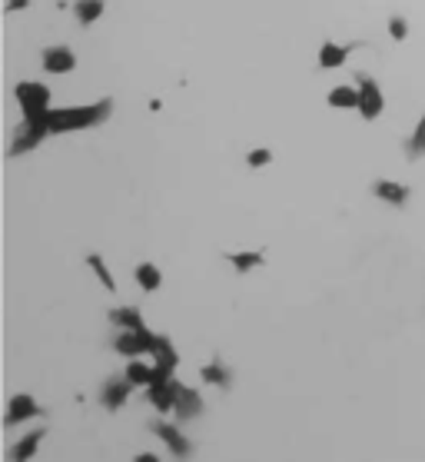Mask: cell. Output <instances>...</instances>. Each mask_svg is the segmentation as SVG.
<instances>
[{
    "instance_id": "obj_18",
    "label": "cell",
    "mask_w": 425,
    "mask_h": 462,
    "mask_svg": "<svg viewBox=\"0 0 425 462\" xmlns=\"http://www.w3.org/2000/svg\"><path fill=\"white\" fill-rule=\"evenodd\" d=\"M133 279H136V287H140L143 293H156V289L163 287V273H160V266H153V263L136 266V270H133Z\"/></svg>"
},
{
    "instance_id": "obj_27",
    "label": "cell",
    "mask_w": 425,
    "mask_h": 462,
    "mask_svg": "<svg viewBox=\"0 0 425 462\" xmlns=\"http://www.w3.org/2000/svg\"><path fill=\"white\" fill-rule=\"evenodd\" d=\"M133 462H160V456H156V452H136Z\"/></svg>"
},
{
    "instance_id": "obj_26",
    "label": "cell",
    "mask_w": 425,
    "mask_h": 462,
    "mask_svg": "<svg viewBox=\"0 0 425 462\" xmlns=\"http://www.w3.org/2000/svg\"><path fill=\"white\" fill-rule=\"evenodd\" d=\"M389 37H392V40H405V37H409V21L399 17V13L389 17Z\"/></svg>"
},
{
    "instance_id": "obj_10",
    "label": "cell",
    "mask_w": 425,
    "mask_h": 462,
    "mask_svg": "<svg viewBox=\"0 0 425 462\" xmlns=\"http://www.w3.org/2000/svg\"><path fill=\"white\" fill-rule=\"evenodd\" d=\"M44 412L40 409V403L30 396V393H17V396L7 403V416H4V422L7 426H21V422H27V419H37Z\"/></svg>"
},
{
    "instance_id": "obj_13",
    "label": "cell",
    "mask_w": 425,
    "mask_h": 462,
    "mask_svg": "<svg viewBox=\"0 0 425 462\" xmlns=\"http://www.w3.org/2000/svg\"><path fill=\"white\" fill-rule=\"evenodd\" d=\"M40 64H44L47 74H70V70L76 67V57H74L70 47H44Z\"/></svg>"
},
{
    "instance_id": "obj_16",
    "label": "cell",
    "mask_w": 425,
    "mask_h": 462,
    "mask_svg": "<svg viewBox=\"0 0 425 462\" xmlns=\"http://www.w3.org/2000/svg\"><path fill=\"white\" fill-rule=\"evenodd\" d=\"M359 44H332V40H326V44L319 47V67L322 70H336V67H342L349 60V54Z\"/></svg>"
},
{
    "instance_id": "obj_6",
    "label": "cell",
    "mask_w": 425,
    "mask_h": 462,
    "mask_svg": "<svg viewBox=\"0 0 425 462\" xmlns=\"http://www.w3.org/2000/svg\"><path fill=\"white\" fill-rule=\"evenodd\" d=\"M153 340H156V333H153V336H136V333H130V330H117L113 340H110V346L120 352V356H127V359H140V356H150Z\"/></svg>"
},
{
    "instance_id": "obj_5",
    "label": "cell",
    "mask_w": 425,
    "mask_h": 462,
    "mask_svg": "<svg viewBox=\"0 0 425 462\" xmlns=\"http://www.w3.org/2000/svg\"><path fill=\"white\" fill-rule=\"evenodd\" d=\"M356 90H359V117L362 120H375L382 110H385V97H382V87L375 83V77L369 74H356Z\"/></svg>"
},
{
    "instance_id": "obj_3",
    "label": "cell",
    "mask_w": 425,
    "mask_h": 462,
    "mask_svg": "<svg viewBox=\"0 0 425 462\" xmlns=\"http://www.w3.org/2000/svg\"><path fill=\"white\" fill-rule=\"evenodd\" d=\"M13 93H17V103H21L23 117H40V113L50 110V90L44 87V83H37V80H21L17 87H13Z\"/></svg>"
},
{
    "instance_id": "obj_9",
    "label": "cell",
    "mask_w": 425,
    "mask_h": 462,
    "mask_svg": "<svg viewBox=\"0 0 425 462\" xmlns=\"http://www.w3.org/2000/svg\"><path fill=\"white\" fill-rule=\"evenodd\" d=\"M107 319L117 326V330H130L136 333V336H153V330L146 326V319H143V313L136 306H117V309H110Z\"/></svg>"
},
{
    "instance_id": "obj_24",
    "label": "cell",
    "mask_w": 425,
    "mask_h": 462,
    "mask_svg": "<svg viewBox=\"0 0 425 462\" xmlns=\"http://www.w3.org/2000/svg\"><path fill=\"white\" fill-rule=\"evenodd\" d=\"M87 266L97 273V279H100V287L107 289V293H117V279H113V273H110V266L103 263V256L100 253H90L87 256Z\"/></svg>"
},
{
    "instance_id": "obj_15",
    "label": "cell",
    "mask_w": 425,
    "mask_h": 462,
    "mask_svg": "<svg viewBox=\"0 0 425 462\" xmlns=\"http://www.w3.org/2000/svg\"><path fill=\"white\" fill-rule=\"evenodd\" d=\"M44 436H47V429H33V432H27L23 439H17L11 446V462H30L37 452H40V446H44Z\"/></svg>"
},
{
    "instance_id": "obj_28",
    "label": "cell",
    "mask_w": 425,
    "mask_h": 462,
    "mask_svg": "<svg viewBox=\"0 0 425 462\" xmlns=\"http://www.w3.org/2000/svg\"><path fill=\"white\" fill-rule=\"evenodd\" d=\"M27 7V0H7V11H23Z\"/></svg>"
},
{
    "instance_id": "obj_19",
    "label": "cell",
    "mask_w": 425,
    "mask_h": 462,
    "mask_svg": "<svg viewBox=\"0 0 425 462\" xmlns=\"http://www.w3.org/2000/svg\"><path fill=\"white\" fill-rule=\"evenodd\" d=\"M226 260L233 263L236 273L246 276V273H252V270H260V266L266 263V253H262V250H243V253H229Z\"/></svg>"
},
{
    "instance_id": "obj_21",
    "label": "cell",
    "mask_w": 425,
    "mask_h": 462,
    "mask_svg": "<svg viewBox=\"0 0 425 462\" xmlns=\"http://www.w3.org/2000/svg\"><path fill=\"white\" fill-rule=\"evenodd\" d=\"M103 11H107L103 0H76L74 4V13H76V21H80V27H90L93 21H100Z\"/></svg>"
},
{
    "instance_id": "obj_12",
    "label": "cell",
    "mask_w": 425,
    "mask_h": 462,
    "mask_svg": "<svg viewBox=\"0 0 425 462\" xmlns=\"http://www.w3.org/2000/svg\"><path fill=\"white\" fill-rule=\"evenodd\" d=\"M176 389H180V383H176V379H166V383H153V386H146V399H150V406L156 409L160 416L173 412Z\"/></svg>"
},
{
    "instance_id": "obj_4",
    "label": "cell",
    "mask_w": 425,
    "mask_h": 462,
    "mask_svg": "<svg viewBox=\"0 0 425 462\" xmlns=\"http://www.w3.org/2000/svg\"><path fill=\"white\" fill-rule=\"evenodd\" d=\"M150 432L156 439L166 446V452L173 456V459H190L193 456V442L183 436V429L176 426V422H163V419H153L150 422Z\"/></svg>"
},
{
    "instance_id": "obj_2",
    "label": "cell",
    "mask_w": 425,
    "mask_h": 462,
    "mask_svg": "<svg viewBox=\"0 0 425 462\" xmlns=\"http://www.w3.org/2000/svg\"><path fill=\"white\" fill-rule=\"evenodd\" d=\"M47 137H50V130H47V113H40V117H23V123L17 127V133H13L11 156L30 154V150H37V146L44 144Z\"/></svg>"
},
{
    "instance_id": "obj_23",
    "label": "cell",
    "mask_w": 425,
    "mask_h": 462,
    "mask_svg": "<svg viewBox=\"0 0 425 462\" xmlns=\"http://www.w3.org/2000/svg\"><path fill=\"white\" fill-rule=\"evenodd\" d=\"M422 156H425V113L422 120L415 123L412 137L405 140V160H422Z\"/></svg>"
},
{
    "instance_id": "obj_17",
    "label": "cell",
    "mask_w": 425,
    "mask_h": 462,
    "mask_svg": "<svg viewBox=\"0 0 425 462\" xmlns=\"http://www.w3.org/2000/svg\"><path fill=\"white\" fill-rule=\"evenodd\" d=\"M199 379L206 386H216V389H229V386H233V369H229L219 356H213V363L199 366Z\"/></svg>"
},
{
    "instance_id": "obj_1",
    "label": "cell",
    "mask_w": 425,
    "mask_h": 462,
    "mask_svg": "<svg viewBox=\"0 0 425 462\" xmlns=\"http://www.w3.org/2000/svg\"><path fill=\"white\" fill-rule=\"evenodd\" d=\"M113 113V100H93V103H80V107H50L47 110V130L50 133H74V130H90L110 120Z\"/></svg>"
},
{
    "instance_id": "obj_7",
    "label": "cell",
    "mask_w": 425,
    "mask_h": 462,
    "mask_svg": "<svg viewBox=\"0 0 425 462\" xmlns=\"http://www.w3.org/2000/svg\"><path fill=\"white\" fill-rule=\"evenodd\" d=\"M130 396H133V386L123 376H110L107 383L100 386V406L107 409V412H120Z\"/></svg>"
},
{
    "instance_id": "obj_25",
    "label": "cell",
    "mask_w": 425,
    "mask_h": 462,
    "mask_svg": "<svg viewBox=\"0 0 425 462\" xmlns=\"http://www.w3.org/2000/svg\"><path fill=\"white\" fill-rule=\"evenodd\" d=\"M246 163H250L252 170H262V166L273 163V154H269L266 146H256V150H250V154H246Z\"/></svg>"
},
{
    "instance_id": "obj_14",
    "label": "cell",
    "mask_w": 425,
    "mask_h": 462,
    "mask_svg": "<svg viewBox=\"0 0 425 462\" xmlns=\"http://www.w3.org/2000/svg\"><path fill=\"white\" fill-rule=\"evenodd\" d=\"M150 356H153V366L163 369V373H170V376H173V369L180 366V352H176V346L170 342V336H156Z\"/></svg>"
},
{
    "instance_id": "obj_22",
    "label": "cell",
    "mask_w": 425,
    "mask_h": 462,
    "mask_svg": "<svg viewBox=\"0 0 425 462\" xmlns=\"http://www.w3.org/2000/svg\"><path fill=\"white\" fill-rule=\"evenodd\" d=\"M123 379H127L133 389H136V386H143V389H146V386H150V379H153V366L143 363V359H130V363H127V369H123Z\"/></svg>"
},
{
    "instance_id": "obj_11",
    "label": "cell",
    "mask_w": 425,
    "mask_h": 462,
    "mask_svg": "<svg viewBox=\"0 0 425 462\" xmlns=\"http://www.w3.org/2000/svg\"><path fill=\"white\" fill-rule=\"evenodd\" d=\"M372 197L389 203V207H405L412 200V190L405 187V183H395V180H375L372 183Z\"/></svg>"
},
{
    "instance_id": "obj_8",
    "label": "cell",
    "mask_w": 425,
    "mask_h": 462,
    "mask_svg": "<svg viewBox=\"0 0 425 462\" xmlns=\"http://www.w3.org/2000/svg\"><path fill=\"white\" fill-rule=\"evenodd\" d=\"M173 416H176V422H193V419L203 416V396H199V389H186V386L176 389Z\"/></svg>"
},
{
    "instance_id": "obj_20",
    "label": "cell",
    "mask_w": 425,
    "mask_h": 462,
    "mask_svg": "<svg viewBox=\"0 0 425 462\" xmlns=\"http://www.w3.org/2000/svg\"><path fill=\"white\" fill-rule=\"evenodd\" d=\"M326 103H329V107H336V110H356V107H359V90L339 83V87L329 90Z\"/></svg>"
}]
</instances>
